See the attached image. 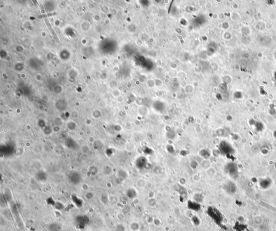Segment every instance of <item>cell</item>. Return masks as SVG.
Returning <instances> with one entry per match:
<instances>
[{
  "label": "cell",
  "mask_w": 276,
  "mask_h": 231,
  "mask_svg": "<svg viewBox=\"0 0 276 231\" xmlns=\"http://www.w3.org/2000/svg\"><path fill=\"white\" fill-rule=\"evenodd\" d=\"M208 211L213 213V215H209V216H211V217H212L213 219L215 221L216 224L218 225L222 224L223 220V217L222 214L221 213L218 209H209Z\"/></svg>",
  "instance_id": "obj_2"
},
{
  "label": "cell",
  "mask_w": 276,
  "mask_h": 231,
  "mask_svg": "<svg viewBox=\"0 0 276 231\" xmlns=\"http://www.w3.org/2000/svg\"><path fill=\"white\" fill-rule=\"evenodd\" d=\"M71 180L72 182V183L74 184H77L79 183L80 182V177L78 175H74L71 178Z\"/></svg>",
  "instance_id": "obj_4"
},
{
  "label": "cell",
  "mask_w": 276,
  "mask_h": 231,
  "mask_svg": "<svg viewBox=\"0 0 276 231\" xmlns=\"http://www.w3.org/2000/svg\"><path fill=\"white\" fill-rule=\"evenodd\" d=\"M90 219L86 215H78L75 218L76 227L79 229H84L89 224Z\"/></svg>",
  "instance_id": "obj_1"
},
{
  "label": "cell",
  "mask_w": 276,
  "mask_h": 231,
  "mask_svg": "<svg viewBox=\"0 0 276 231\" xmlns=\"http://www.w3.org/2000/svg\"><path fill=\"white\" fill-rule=\"evenodd\" d=\"M62 226L60 224L57 222H53L50 224L48 229L49 231H62Z\"/></svg>",
  "instance_id": "obj_3"
},
{
  "label": "cell",
  "mask_w": 276,
  "mask_h": 231,
  "mask_svg": "<svg viewBox=\"0 0 276 231\" xmlns=\"http://www.w3.org/2000/svg\"><path fill=\"white\" fill-rule=\"evenodd\" d=\"M116 231H125V227L122 225H118L115 229Z\"/></svg>",
  "instance_id": "obj_6"
},
{
  "label": "cell",
  "mask_w": 276,
  "mask_h": 231,
  "mask_svg": "<svg viewBox=\"0 0 276 231\" xmlns=\"http://www.w3.org/2000/svg\"><path fill=\"white\" fill-rule=\"evenodd\" d=\"M130 229L133 231H137L139 229V225L137 222H132L130 225Z\"/></svg>",
  "instance_id": "obj_5"
}]
</instances>
